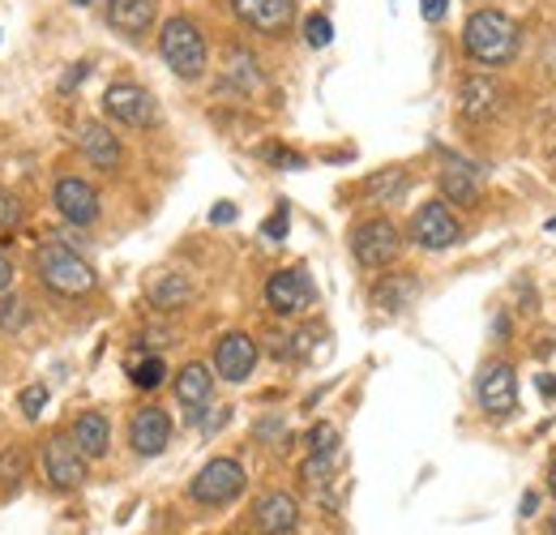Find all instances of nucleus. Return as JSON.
Here are the masks:
<instances>
[{"mask_svg": "<svg viewBox=\"0 0 556 535\" xmlns=\"http://www.w3.org/2000/svg\"><path fill=\"white\" fill-rule=\"evenodd\" d=\"M43 471L56 488H77L86 484V455L73 446V437H52L43 446Z\"/></svg>", "mask_w": 556, "mask_h": 535, "instance_id": "1a4fd4ad", "label": "nucleus"}, {"mask_svg": "<svg viewBox=\"0 0 556 535\" xmlns=\"http://www.w3.org/2000/svg\"><path fill=\"white\" fill-rule=\"evenodd\" d=\"M480 402L492 415H509L518 407V373L505 360L488 364L484 373H480Z\"/></svg>", "mask_w": 556, "mask_h": 535, "instance_id": "9d476101", "label": "nucleus"}, {"mask_svg": "<svg viewBox=\"0 0 556 535\" xmlns=\"http://www.w3.org/2000/svg\"><path fill=\"white\" fill-rule=\"evenodd\" d=\"M189 493L202 506H227L244 493V468L236 459H210L206 468L198 471V480L189 484Z\"/></svg>", "mask_w": 556, "mask_h": 535, "instance_id": "39448f33", "label": "nucleus"}, {"mask_svg": "<svg viewBox=\"0 0 556 535\" xmlns=\"http://www.w3.org/2000/svg\"><path fill=\"white\" fill-rule=\"evenodd\" d=\"M22 322H26L22 300H0V331H17Z\"/></svg>", "mask_w": 556, "mask_h": 535, "instance_id": "c85d7f7f", "label": "nucleus"}, {"mask_svg": "<svg viewBox=\"0 0 556 535\" xmlns=\"http://www.w3.org/2000/svg\"><path fill=\"white\" fill-rule=\"evenodd\" d=\"M412 296H416V278H399L394 287H390V283H381V287H377V304H381V309H390V313H399Z\"/></svg>", "mask_w": 556, "mask_h": 535, "instance_id": "b1692460", "label": "nucleus"}, {"mask_svg": "<svg viewBox=\"0 0 556 535\" xmlns=\"http://www.w3.org/2000/svg\"><path fill=\"white\" fill-rule=\"evenodd\" d=\"M73 446L86 455V459H103L108 455V437H112V428H108V415H99V411H86V415H77L73 420Z\"/></svg>", "mask_w": 556, "mask_h": 535, "instance_id": "f3484780", "label": "nucleus"}, {"mask_svg": "<svg viewBox=\"0 0 556 535\" xmlns=\"http://www.w3.org/2000/svg\"><path fill=\"white\" fill-rule=\"evenodd\" d=\"M103 112L116 121V125H129V129H146V125H154V99L134 86V82H116V86H108V95H103Z\"/></svg>", "mask_w": 556, "mask_h": 535, "instance_id": "0eeeda50", "label": "nucleus"}, {"mask_svg": "<svg viewBox=\"0 0 556 535\" xmlns=\"http://www.w3.org/2000/svg\"><path fill=\"white\" fill-rule=\"evenodd\" d=\"M163 377H167V369H163V360H159V356H146V360L134 364V386H141V390L163 386Z\"/></svg>", "mask_w": 556, "mask_h": 535, "instance_id": "393cba45", "label": "nucleus"}, {"mask_svg": "<svg viewBox=\"0 0 556 535\" xmlns=\"http://www.w3.org/2000/svg\"><path fill=\"white\" fill-rule=\"evenodd\" d=\"M257 364V343L249 335H223L214 347V369L223 382H244Z\"/></svg>", "mask_w": 556, "mask_h": 535, "instance_id": "9b49d317", "label": "nucleus"}, {"mask_svg": "<svg viewBox=\"0 0 556 535\" xmlns=\"http://www.w3.org/2000/svg\"><path fill=\"white\" fill-rule=\"evenodd\" d=\"M441 189H445V198L450 201L471 206V201L480 198V176H476V167H467V163L450 159V163H445V172H441Z\"/></svg>", "mask_w": 556, "mask_h": 535, "instance_id": "aec40b11", "label": "nucleus"}, {"mask_svg": "<svg viewBox=\"0 0 556 535\" xmlns=\"http://www.w3.org/2000/svg\"><path fill=\"white\" fill-rule=\"evenodd\" d=\"M108 22L121 35H146L154 22V0H112L108 4Z\"/></svg>", "mask_w": 556, "mask_h": 535, "instance_id": "a211bd4d", "label": "nucleus"}, {"mask_svg": "<svg viewBox=\"0 0 556 535\" xmlns=\"http://www.w3.org/2000/svg\"><path fill=\"white\" fill-rule=\"evenodd\" d=\"M412 240L424 249H450V245L463 240V227H458V219L450 214L445 201H424L416 219H412Z\"/></svg>", "mask_w": 556, "mask_h": 535, "instance_id": "423d86ee", "label": "nucleus"}, {"mask_svg": "<svg viewBox=\"0 0 556 535\" xmlns=\"http://www.w3.org/2000/svg\"><path fill=\"white\" fill-rule=\"evenodd\" d=\"M210 219H214V223H231V219H236V206H227V201H223V206H214V214H210Z\"/></svg>", "mask_w": 556, "mask_h": 535, "instance_id": "72a5a7b5", "label": "nucleus"}, {"mask_svg": "<svg viewBox=\"0 0 556 535\" xmlns=\"http://www.w3.org/2000/svg\"><path fill=\"white\" fill-rule=\"evenodd\" d=\"M304 39H308L313 48H326V43L334 39V26H330V17H321V13H313V17L304 22Z\"/></svg>", "mask_w": 556, "mask_h": 535, "instance_id": "bb28decb", "label": "nucleus"}, {"mask_svg": "<svg viewBox=\"0 0 556 535\" xmlns=\"http://www.w3.org/2000/svg\"><path fill=\"white\" fill-rule=\"evenodd\" d=\"M22 471H26V459H22V450H9V455H0V488L17 484V480H22Z\"/></svg>", "mask_w": 556, "mask_h": 535, "instance_id": "cd10ccee", "label": "nucleus"}, {"mask_svg": "<svg viewBox=\"0 0 556 535\" xmlns=\"http://www.w3.org/2000/svg\"><path fill=\"white\" fill-rule=\"evenodd\" d=\"M81 150H86V159L94 163V167H116L121 163V141H116V134L108 129V125H81Z\"/></svg>", "mask_w": 556, "mask_h": 535, "instance_id": "6ab92c4d", "label": "nucleus"}, {"mask_svg": "<svg viewBox=\"0 0 556 535\" xmlns=\"http://www.w3.org/2000/svg\"><path fill=\"white\" fill-rule=\"evenodd\" d=\"M540 390H544L548 399H556V377H544V382H540Z\"/></svg>", "mask_w": 556, "mask_h": 535, "instance_id": "c9c22d12", "label": "nucleus"}, {"mask_svg": "<svg viewBox=\"0 0 556 535\" xmlns=\"http://www.w3.org/2000/svg\"><path fill=\"white\" fill-rule=\"evenodd\" d=\"M77 4H86V0H77Z\"/></svg>", "mask_w": 556, "mask_h": 535, "instance_id": "ea45409f", "label": "nucleus"}, {"mask_svg": "<svg viewBox=\"0 0 556 535\" xmlns=\"http://www.w3.org/2000/svg\"><path fill=\"white\" fill-rule=\"evenodd\" d=\"M458 108H463L467 121H488V116H496V108H501V86L488 82V77H467V82L458 86Z\"/></svg>", "mask_w": 556, "mask_h": 535, "instance_id": "dca6fc26", "label": "nucleus"}, {"mask_svg": "<svg viewBox=\"0 0 556 535\" xmlns=\"http://www.w3.org/2000/svg\"><path fill=\"white\" fill-rule=\"evenodd\" d=\"M43 407H48V390H43V386H26V390H22V411H26L30 420H35Z\"/></svg>", "mask_w": 556, "mask_h": 535, "instance_id": "c756f323", "label": "nucleus"}, {"mask_svg": "<svg viewBox=\"0 0 556 535\" xmlns=\"http://www.w3.org/2000/svg\"><path fill=\"white\" fill-rule=\"evenodd\" d=\"M167 437H172V420H167L163 407H141L138 415H134V424H129V441H134V450L146 455V459L150 455H163Z\"/></svg>", "mask_w": 556, "mask_h": 535, "instance_id": "f8f14e48", "label": "nucleus"}, {"mask_svg": "<svg viewBox=\"0 0 556 535\" xmlns=\"http://www.w3.org/2000/svg\"><path fill=\"white\" fill-rule=\"evenodd\" d=\"M39 278L56 296H86L94 287V270L86 266L65 245H43L39 249Z\"/></svg>", "mask_w": 556, "mask_h": 535, "instance_id": "7ed1b4c3", "label": "nucleus"}, {"mask_svg": "<svg viewBox=\"0 0 556 535\" xmlns=\"http://www.w3.org/2000/svg\"><path fill=\"white\" fill-rule=\"evenodd\" d=\"M419 9H424L428 22H441L445 17V0H419Z\"/></svg>", "mask_w": 556, "mask_h": 535, "instance_id": "473e14b6", "label": "nucleus"}, {"mask_svg": "<svg viewBox=\"0 0 556 535\" xmlns=\"http://www.w3.org/2000/svg\"><path fill=\"white\" fill-rule=\"evenodd\" d=\"M399 249H403V240H399V227H394L390 219H368V223H359L355 236H351L355 262L368 270L390 266V262L399 258Z\"/></svg>", "mask_w": 556, "mask_h": 535, "instance_id": "20e7f679", "label": "nucleus"}, {"mask_svg": "<svg viewBox=\"0 0 556 535\" xmlns=\"http://www.w3.org/2000/svg\"><path fill=\"white\" fill-rule=\"evenodd\" d=\"M159 52H163L167 69H172L176 77H185V82H198V77L206 73V39H202V30H198L193 17H172V22H163Z\"/></svg>", "mask_w": 556, "mask_h": 535, "instance_id": "f03ea898", "label": "nucleus"}, {"mask_svg": "<svg viewBox=\"0 0 556 535\" xmlns=\"http://www.w3.org/2000/svg\"><path fill=\"white\" fill-rule=\"evenodd\" d=\"M266 300H270L275 313L295 318V313H304L313 304V283H308V274L300 266L278 270V274H270V283H266Z\"/></svg>", "mask_w": 556, "mask_h": 535, "instance_id": "6e6552de", "label": "nucleus"}, {"mask_svg": "<svg viewBox=\"0 0 556 535\" xmlns=\"http://www.w3.org/2000/svg\"><path fill=\"white\" fill-rule=\"evenodd\" d=\"M22 219V206H17V198L9 194V189H0V227H13Z\"/></svg>", "mask_w": 556, "mask_h": 535, "instance_id": "2f4dec72", "label": "nucleus"}, {"mask_svg": "<svg viewBox=\"0 0 556 535\" xmlns=\"http://www.w3.org/2000/svg\"><path fill=\"white\" fill-rule=\"evenodd\" d=\"M308 450L313 455H339V428L334 424H313L308 428Z\"/></svg>", "mask_w": 556, "mask_h": 535, "instance_id": "a878e982", "label": "nucleus"}, {"mask_svg": "<svg viewBox=\"0 0 556 535\" xmlns=\"http://www.w3.org/2000/svg\"><path fill=\"white\" fill-rule=\"evenodd\" d=\"M231 13L262 35H278L291 22V0H231Z\"/></svg>", "mask_w": 556, "mask_h": 535, "instance_id": "ddd939ff", "label": "nucleus"}, {"mask_svg": "<svg viewBox=\"0 0 556 535\" xmlns=\"http://www.w3.org/2000/svg\"><path fill=\"white\" fill-rule=\"evenodd\" d=\"M9 283H13V262H9L4 253H0V291H4Z\"/></svg>", "mask_w": 556, "mask_h": 535, "instance_id": "f704fd0d", "label": "nucleus"}, {"mask_svg": "<svg viewBox=\"0 0 556 535\" xmlns=\"http://www.w3.org/2000/svg\"><path fill=\"white\" fill-rule=\"evenodd\" d=\"M210 390H214V377H210L206 364H185V369H180V377H176V395H180V402L202 407V402L210 399Z\"/></svg>", "mask_w": 556, "mask_h": 535, "instance_id": "412c9836", "label": "nucleus"}, {"mask_svg": "<svg viewBox=\"0 0 556 535\" xmlns=\"http://www.w3.org/2000/svg\"><path fill=\"white\" fill-rule=\"evenodd\" d=\"M56 210L77 223V227H90L94 219H99V194L86 185V181H77V176H65L61 185H56Z\"/></svg>", "mask_w": 556, "mask_h": 535, "instance_id": "4468645a", "label": "nucleus"}, {"mask_svg": "<svg viewBox=\"0 0 556 535\" xmlns=\"http://www.w3.org/2000/svg\"><path fill=\"white\" fill-rule=\"evenodd\" d=\"M262 236H266V240H282V236H287V206H278L275 214L262 223Z\"/></svg>", "mask_w": 556, "mask_h": 535, "instance_id": "7c9ffc66", "label": "nucleus"}, {"mask_svg": "<svg viewBox=\"0 0 556 535\" xmlns=\"http://www.w3.org/2000/svg\"><path fill=\"white\" fill-rule=\"evenodd\" d=\"M548 488H553V497H556V463L548 468Z\"/></svg>", "mask_w": 556, "mask_h": 535, "instance_id": "e433bc0d", "label": "nucleus"}, {"mask_svg": "<svg viewBox=\"0 0 556 535\" xmlns=\"http://www.w3.org/2000/svg\"><path fill=\"white\" fill-rule=\"evenodd\" d=\"M548 227H556V219H553V223H548Z\"/></svg>", "mask_w": 556, "mask_h": 535, "instance_id": "58836bf2", "label": "nucleus"}, {"mask_svg": "<svg viewBox=\"0 0 556 535\" xmlns=\"http://www.w3.org/2000/svg\"><path fill=\"white\" fill-rule=\"evenodd\" d=\"M553 535H556V514H553Z\"/></svg>", "mask_w": 556, "mask_h": 535, "instance_id": "4c0bfd02", "label": "nucleus"}, {"mask_svg": "<svg viewBox=\"0 0 556 535\" xmlns=\"http://www.w3.org/2000/svg\"><path fill=\"white\" fill-rule=\"evenodd\" d=\"M185 300H189V278H185V274H163V278L150 283V304L176 309V304H185Z\"/></svg>", "mask_w": 556, "mask_h": 535, "instance_id": "4be33fe9", "label": "nucleus"}, {"mask_svg": "<svg viewBox=\"0 0 556 535\" xmlns=\"http://www.w3.org/2000/svg\"><path fill=\"white\" fill-rule=\"evenodd\" d=\"M227 82H236L240 90H253L262 77H257V61L249 52H227Z\"/></svg>", "mask_w": 556, "mask_h": 535, "instance_id": "5701e85b", "label": "nucleus"}, {"mask_svg": "<svg viewBox=\"0 0 556 535\" xmlns=\"http://www.w3.org/2000/svg\"><path fill=\"white\" fill-rule=\"evenodd\" d=\"M518 39H522L518 35V22L505 17V13H496V9L471 13V22L463 30V48L480 65H509L518 57Z\"/></svg>", "mask_w": 556, "mask_h": 535, "instance_id": "f257e3e1", "label": "nucleus"}, {"mask_svg": "<svg viewBox=\"0 0 556 535\" xmlns=\"http://www.w3.org/2000/svg\"><path fill=\"white\" fill-rule=\"evenodd\" d=\"M253 523H257V532L266 535H287L295 532V523H300V506L287 493H266L257 501V510H253Z\"/></svg>", "mask_w": 556, "mask_h": 535, "instance_id": "2eb2a0df", "label": "nucleus"}]
</instances>
